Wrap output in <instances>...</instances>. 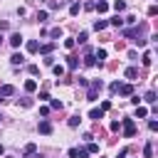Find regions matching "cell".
I'll return each instance as SVG.
<instances>
[{
	"label": "cell",
	"mask_w": 158,
	"mask_h": 158,
	"mask_svg": "<svg viewBox=\"0 0 158 158\" xmlns=\"http://www.w3.org/2000/svg\"><path fill=\"white\" fill-rule=\"evenodd\" d=\"M101 86H104V84H101V79H94V81L89 84V94H86V99H89V101H96V96H99Z\"/></svg>",
	"instance_id": "obj_1"
},
{
	"label": "cell",
	"mask_w": 158,
	"mask_h": 158,
	"mask_svg": "<svg viewBox=\"0 0 158 158\" xmlns=\"http://www.w3.org/2000/svg\"><path fill=\"white\" fill-rule=\"evenodd\" d=\"M121 128H123V136H126V138H133V133H136L133 118H123V121H121Z\"/></svg>",
	"instance_id": "obj_2"
},
{
	"label": "cell",
	"mask_w": 158,
	"mask_h": 158,
	"mask_svg": "<svg viewBox=\"0 0 158 158\" xmlns=\"http://www.w3.org/2000/svg\"><path fill=\"white\" fill-rule=\"evenodd\" d=\"M37 131H40L42 136H49V133H52V123H49V121H40V126H37Z\"/></svg>",
	"instance_id": "obj_3"
},
{
	"label": "cell",
	"mask_w": 158,
	"mask_h": 158,
	"mask_svg": "<svg viewBox=\"0 0 158 158\" xmlns=\"http://www.w3.org/2000/svg\"><path fill=\"white\" fill-rule=\"evenodd\" d=\"M12 94H15V86L12 84H2L0 86V96H12Z\"/></svg>",
	"instance_id": "obj_4"
},
{
	"label": "cell",
	"mask_w": 158,
	"mask_h": 158,
	"mask_svg": "<svg viewBox=\"0 0 158 158\" xmlns=\"http://www.w3.org/2000/svg\"><path fill=\"white\" fill-rule=\"evenodd\" d=\"M118 94H121V96H133V86H131V84H121V86H118Z\"/></svg>",
	"instance_id": "obj_5"
},
{
	"label": "cell",
	"mask_w": 158,
	"mask_h": 158,
	"mask_svg": "<svg viewBox=\"0 0 158 158\" xmlns=\"http://www.w3.org/2000/svg\"><path fill=\"white\" fill-rule=\"evenodd\" d=\"M10 44H12V47H20V44H22V35H20V32H12V35H10Z\"/></svg>",
	"instance_id": "obj_6"
},
{
	"label": "cell",
	"mask_w": 158,
	"mask_h": 158,
	"mask_svg": "<svg viewBox=\"0 0 158 158\" xmlns=\"http://www.w3.org/2000/svg\"><path fill=\"white\" fill-rule=\"evenodd\" d=\"M52 49H54V44H52V42H47V44H40V49H37V52H42L44 57H49V52H52Z\"/></svg>",
	"instance_id": "obj_7"
},
{
	"label": "cell",
	"mask_w": 158,
	"mask_h": 158,
	"mask_svg": "<svg viewBox=\"0 0 158 158\" xmlns=\"http://www.w3.org/2000/svg\"><path fill=\"white\" fill-rule=\"evenodd\" d=\"M67 67H69V69H72V72H74V69H77V67H79V59H77V57H72V54H69V57H67Z\"/></svg>",
	"instance_id": "obj_8"
},
{
	"label": "cell",
	"mask_w": 158,
	"mask_h": 158,
	"mask_svg": "<svg viewBox=\"0 0 158 158\" xmlns=\"http://www.w3.org/2000/svg\"><path fill=\"white\" fill-rule=\"evenodd\" d=\"M89 118L99 121V118H104V111H101V109H91V111H89Z\"/></svg>",
	"instance_id": "obj_9"
},
{
	"label": "cell",
	"mask_w": 158,
	"mask_h": 158,
	"mask_svg": "<svg viewBox=\"0 0 158 158\" xmlns=\"http://www.w3.org/2000/svg\"><path fill=\"white\" fill-rule=\"evenodd\" d=\"M94 10H99V12H106V10H109V2H106V0H99V2L94 5Z\"/></svg>",
	"instance_id": "obj_10"
},
{
	"label": "cell",
	"mask_w": 158,
	"mask_h": 158,
	"mask_svg": "<svg viewBox=\"0 0 158 158\" xmlns=\"http://www.w3.org/2000/svg\"><path fill=\"white\" fill-rule=\"evenodd\" d=\"M123 74H126V79H136V77H138V69H136V67H128Z\"/></svg>",
	"instance_id": "obj_11"
},
{
	"label": "cell",
	"mask_w": 158,
	"mask_h": 158,
	"mask_svg": "<svg viewBox=\"0 0 158 158\" xmlns=\"http://www.w3.org/2000/svg\"><path fill=\"white\" fill-rule=\"evenodd\" d=\"M148 116V109L146 106H136V118H146Z\"/></svg>",
	"instance_id": "obj_12"
},
{
	"label": "cell",
	"mask_w": 158,
	"mask_h": 158,
	"mask_svg": "<svg viewBox=\"0 0 158 158\" xmlns=\"http://www.w3.org/2000/svg\"><path fill=\"white\" fill-rule=\"evenodd\" d=\"M106 25H109L106 20H96V22H94V30H96V32H101V30H106Z\"/></svg>",
	"instance_id": "obj_13"
},
{
	"label": "cell",
	"mask_w": 158,
	"mask_h": 158,
	"mask_svg": "<svg viewBox=\"0 0 158 158\" xmlns=\"http://www.w3.org/2000/svg\"><path fill=\"white\" fill-rule=\"evenodd\" d=\"M10 62H12V64H22V62H25V57H22L20 52H15V54L10 57Z\"/></svg>",
	"instance_id": "obj_14"
},
{
	"label": "cell",
	"mask_w": 158,
	"mask_h": 158,
	"mask_svg": "<svg viewBox=\"0 0 158 158\" xmlns=\"http://www.w3.org/2000/svg\"><path fill=\"white\" fill-rule=\"evenodd\" d=\"M96 64V59L91 57V52H86V57H84V67H94Z\"/></svg>",
	"instance_id": "obj_15"
},
{
	"label": "cell",
	"mask_w": 158,
	"mask_h": 158,
	"mask_svg": "<svg viewBox=\"0 0 158 158\" xmlns=\"http://www.w3.org/2000/svg\"><path fill=\"white\" fill-rule=\"evenodd\" d=\"M52 72H54V77H64V67L62 64H52Z\"/></svg>",
	"instance_id": "obj_16"
},
{
	"label": "cell",
	"mask_w": 158,
	"mask_h": 158,
	"mask_svg": "<svg viewBox=\"0 0 158 158\" xmlns=\"http://www.w3.org/2000/svg\"><path fill=\"white\" fill-rule=\"evenodd\" d=\"M35 89H37V81L35 79H27L25 81V91H35Z\"/></svg>",
	"instance_id": "obj_17"
},
{
	"label": "cell",
	"mask_w": 158,
	"mask_h": 158,
	"mask_svg": "<svg viewBox=\"0 0 158 158\" xmlns=\"http://www.w3.org/2000/svg\"><path fill=\"white\" fill-rule=\"evenodd\" d=\"M143 156L146 158H153V143H146L143 146Z\"/></svg>",
	"instance_id": "obj_18"
},
{
	"label": "cell",
	"mask_w": 158,
	"mask_h": 158,
	"mask_svg": "<svg viewBox=\"0 0 158 158\" xmlns=\"http://www.w3.org/2000/svg\"><path fill=\"white\" fill-rule=\"evenodd\" d=\"M114 10H116V12L126 10V2H123V0H114Z\"/></svg>",
	"instance_id": "obj_19"
},
{
	"label": "cell",
	"mask_w": 158,
	"mask_h": 158,
	"mask_svg": "<svg viewBox=\"0 0 158 158\" xmlns=\"http://www.w3.org/2000/svg\"><path fill=\"white\" fill-rule=\"evenodd\" d=\"M79 10H81L79 2H72V5H69V15H79Z\"/></svg>",
	"instance_id": "obj_20"
},
{
	"label": "cell",
	"mask_w": 158,
	"mask_h": 158,
	"mask_svg": "<svg viewBox=\"0 0 158 158\" xmlns=\"http://www.w3.org/2000/svg\"><path fill=\"white\" fill-rule=\"evenodd\" d=\"M37 49H40V42L30 40V42H27V52H37Z\"/></svg>",
	"instance_id": "obj_21"
},
{
	"label": "cell",
	"mask_w": 158,
	"mask_h": 158,
	"mask_svg": "<svg viewBox=\"0 0 158 158\" xmlns=\"http://www.w3.org/2000/svg\"><path fill=\"white\" fill-rule=\"evenodd\" d=\"M141 62H143L146 67H151V62H153V54H151V52H143V59H141Z\"/></svg>",
	"instance_id": "obj_22"
},
{
	"label": "cell",
	"mask_w": 158,
	"mask_h": 158,
	"mask_svg": "<svg viewBox=\"0 0 158 158\" xmlns=\"http://www.w3.org/2000/svg\"><path fill=\"white\" fill-rule=\"evenodd\" d=\"M143 101H148V104H156V91L151 89V91H148V94L143 96Z\"/></svg>",
	"instance_id": "obj_23"
},
{
	"label": "cell",
	"mask_w": 158,
	"mask_h": 158,
	"mask_svg": "<svg viewBox=\"0 0 158 158\" xmlns=\"http://www.w3.org/2000/svg\"><path fill=\"white\" fill-rule=\"evenodd\" d=\"M111 25H114V27H121V25H123V17L114 15V17H111Z\"/></svg>",
	"instance_id": "obj_24"
},
{
	"label": "cell",
	"mask_w": 158,
	"mask_h": 158,
	"mask_svg": "<svg viewBox=\"0 0 158 158\" xmlns=\"http://www.w3.org/2000/svg\"><path fill=\"white\" fill-rule=\"evenodd\" d=\"M74 44H77L74 37H67V40H64V47H67V49H74Z\"/></svg>",
	"instance_id": "obj_25"
},
{
	"label": "cell",
	"mask_w": 158,
	"mask_h": 158,
	"mask_svg": "<svg viewBox=\"0 0 158 158\" xmlns=\"http://www.w3.org/2000/svg\"><path fill=\"white\" fill-rule=\"evenodd\" d=\"M96 59H99V64L106 59V49H96Z\"/></svg>",
	"instance_id": "obj_26"
},
{
	"label": "cell",
	"mask_w": 158,
	"mask_h": 158,
	"mask_svg": "<svg viewBox=\"0 0 158 158\" xmlns=\"http://www.w3.org/2000/svg\"><path fill=\"white\" fill-rule=\"evenodd\" d=\"M49 35H52V37H54V40H59V37H62V27H54V30H52V32H49Z\"/></svg>",
	"instance_id": "obj_27"
},
{
	"label": "cell",
	"mask_w": 158,
	"mask_h": 158,
	"mask_svg": "<svg viewBox=\"0 0 158 158\" xmlns=\"http://www.w3.org/2000/svg\"><path fill=\"white\" fill-rule=\"evenodd\" d=\"M79 121H81L79 116H72V118H69V126H72V128H77V126H79Z\"/></svg>",
	"instance_id": "obj_28"
},
{
	"label": "cell",
	"mask_w": 158,
	"mask_h": 158,
	"mask_svg": "<svg viewBox=\"0 0 158 158\" xmlns=\"http://www.w3.org/2000/svg\"><path fill=\"white\" fill-rule=\"evenodd\" d=\"M86 156H89L86 148H77V158H86Z\"/></svg>",
	"instance_id": "obj_29"
},
{
	"label": "cell",
	"mask_w": 158,
	"mask_h": 158,
	"mask_svg": "<svg viewBox=\"0 0 158 158\" xmlns=\"http://www.w3.org/2000/svg\"><path fill=\"white\" fill-rule=\"evenodd\" d=\"M156 15H158V7L151 5V7H148V17H156Z\"/></svg>",
	"instance_id": "obj_30"
},
{
	"label": "cell",
	"mask_w": 158,
	"mask_h": 158,
	"mask_svg": "<svg viewBox=\"0 0 158 158\" xmlns=\"http://www.w3.org/2000/svg\"><path fill=\"white\" fill-rule=\"evenodd\" d=\"M37 20L44 22V20H47V10H40V12H37Z\"/></svg>",
	"instance_id": "obj_31"
},
{
	"label": "cell",
	"mask_w": 158,
	"mask_h": 158,
	"mask_svg": "<svg viewBox=\"0 0 158 158\" xmlns=\"http://www.w3.org/2000/svg\"><path fill=\"white\" fill-rule=\"evenodd\" d=\"M118 86H121V81H111V86H109V89H111V94H116V91H118Z\"/></svg>",
	"instance_id": "obj_32"
},
{
	"label": "cell",
	"mask_w": 158,
	"mask_h": 158,
	"mask_svg": "<svg viewBox=\"0 0 158 158\" xmlns=\"http://www.w3.org/2000/svg\"><path fill=\"white\" fill-rule=\"evenodd\" d=\"M20 106H25V109H30V106H32V99H20Z\"/></svg>",
	"instance_id": "obj_33"
},
{
	"label": "cell",
	"mask_w": 158,
	"mask_h": 158,
	"mask_svg": "<svg viewBox=\"0 0 158 158\" xmlns=\"http://www.w3.org/2000/svg\"><path fill=\"white\" fill-rule=\"evenodd\" d=\"M109 128H111V131H118V128H121V121H111Z\"/></svg>",
	"instance_id": "obj_34"
},
{
	"label": "cell",
	"mask_w": 158,
	"mask_h": 158,
	"mask_svg": "<svg viewBox=\"0 0 158 158\" xmlns=\"http://www.w3.org/2000/svg\"><path fill=\"white\" fill-rule=\"evenodd\" d=\"M35 151H37L35 143H27V146H25V153H35Z\"/></svg>",
	"instance_id": "obj_35"
},
{
	"label": "cell",
	"mask_w": 158,
	"mask_h": 158,
	"mask_svg": "<svg viewBox=\"0 0 158 158\" xmlns=\"http://www.w3.org/2000/svg\"><path fill=\"white\" fill-rule=\"evenodd\" d=\"M123 22H128V25H136V22H138V20H136V15H128V17H126V20H123Z\"/></svg>",
	"instance_id": "obj_36"
},
{
	"label": "cell",
	"mask_w": 158,
	"mask_h": 158,
	"mask_svg": "<svg viewBox=\"0 0 158 158\" xmlns=\"http://www.w3.org/2000/svg\"><path fill=\"white\" fill-rule=\"evenodd\" d=\"M27 72H30V74H37V72H40V67H37V64H30V67H27Z\"/></svg>",
	"instance_id": "obj_37"
},
{
	"label": "cell",
	"mask_w": 158,
	"mask_h": 158,
	"mask_svg": "<svg viewBox=\"0 0 158 158\" xmlns=\"http://www.w3.org/2000/svg\"><path fill=\"white\" fill-rule=\"evenodd\" d=\"M49 106H52V109H62V101H59V99H52V104H49Z\"/></svg>",
	"instance_id": "obj_38"
},
{
	"label": "cell",
	"mask_w": 158,
	"mask_h": 158,
	"mask_svg": "<svg viewBox=\"0 0 158 158\" xmlns=\"http://www.w3.org/2000/svg\"><path fill=\"white\" fill-rule=\"evenodd\" d=\"M148 128H151V131H158V121L151 118V121H148Z\"/></svg>",
	"instance_id": "obj_39"
},
{
	"label": "cell",
	"mask_w": 158,
	"mask_h": 158,
	"mask_svg": "<svg viewBox=\"0 0 158 158\" xmlns=\"http://www.w3.org/2000/svg\"><path fill=\"white\" fill-rule=\"evenodd\" d=\"M86 37H89V35H86V32H79V37H77V40H79V42H81V44H84V42H86Z\"/></svg>",
	"instance_id": "obj_40"
},
{
	"label": "cell",
	"mask_w": 158,
	"mask_h": 158,
	"mask_svg": "<svg viewBox=\"0 0 158 158\" xmlns=\"http://www.w3.org/2000/svg\"><path fill=\"white\" fill-rule=\"evenodd\" d=\"M86 151H89V153H96V151H99V146H96V143H89V148H86Z\"/></svg>",
	"instance_id": "obj_41"
},
{
	"label": "cell",
	"mask_w": 158,
	"mask_h": 158,
	"mask_svg": "<svg viewBox=\"0 0 158 158\" xmlns=\"http://www.w3.org/2000/svg\"><path fill=\"white\" fill-rule=\"evenodd\" d=\"M126 153H128V148H121V151H118V156H116V158H123V156H126Z\"/></svg>",
	"instance_id": "obj_42"
},
{
	"label": "cell",
	"mask_w": 158,
	"mask_h": 158,
	"mask_svg": "<svg viewBox=\"0 0 158 158\" xmlns=\"http://www.w3.org/2000/svg\"><path fill=\"white\" fill-rule=\"evenodd\" d=\"M2 153H5V148H2V143H0V156H2Z\"/></svg>",
	"instance_id": "obj_43"
},
{
	"label": "cell",
	"mask_w": 158,
	"mask_h": 158,
	"mask_svg": "<svg viewBox=\"0 0 158 158\" xmlns=\"http://www.w3.org/2000/svg\"><path fill=\"white\" fill-rule=\"evenodd\" d=\"M0 42H2V35H0Z\"/></svg>",
	"instance_id": "obj_44"
},
{
	"label": "cell",
	"mask_w": 158,
	"mask_h": 158,
	"mask_svg": "<svg viewBox=\"0 0 158 158\" xmlns=\"http://www.w3.org/2000/svg\"><path fill=\"white\" fill-rule=\"evenodd\" d=\"M0 101H2V99H0Z\"/></svg>",
	"instance_id": "obj_45"
}]
</instances>
